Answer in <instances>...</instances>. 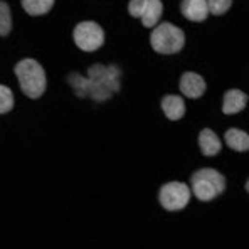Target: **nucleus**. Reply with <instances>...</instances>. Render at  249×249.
Returning a JSON list of instances; mask_svg holds the SVG:
<instances>
[{
  "mask_svg": "<svg viewBox=\"0 0 249 249\" xmlns=\"http://www.w3.org/2000/svg\"><path fill=\"white\" fill-rule=\"evenodd\" d=\"M68 81L78 98H91L96 103H103L122 88V69L118 66L93 64L86 76L71 72Z\"/></svg>",
  "mask_w": 249,
  "mask_h": 249,
  "instance_id": "f257e3e1",
  "label": "nucleus"
},
{
  "mask_svg": "<svg viewBox=\"0 0 249 249\" xmlns=\"http://www.w3.org/2000/svg\"><path fill=\"white\" fill-rule=\"evenodd\" d=\"M16 76L19 79L20 89L24 91L25 96L36 100V98H41L42 93L46 91V72L36 59L27 57V59L17 62Z\"/></svg>",
  "mask_w": 249,
  "mask_h": 249,
  "instance_id": "f03ea898",
  "label": "nucleus"
},
{
  "mask_svg": "<svg viewBox=\"0 0 249 249\" xmlns=\"http://www.w3.org/2000/svg\"><path fill=\"white\" fill-rule=\"evenodd\" d=\"M190 184H192V190L190 192L196 194V197L199 200L207 202V200H212L219 194L224 192L226 178L215 168H200V170H197L192 175Z\"/></svg>",
  "mask_w": 249,
  "mask_h": 249,
  "instance_id": "7ed1b4c3",
  "label": "nucleus"
},
{
  "mask_svg": "<svg viewBox=\"0 0 249 249\" xmlns=\"http://www.w3.org/2000/svg\"><path fill=\"white\" fill-rule=\"evenodd\" d=\"M150 44H152V49L160 54H175L182 51L185 44L184 31L177 25L163 22L159 27H155V31H152Z\"/></svg>",
  "mask_w": 249,
  "mask_h": 249,
  "instance_id": "20e7f679",
  "label": "nucleus"
},
{
  "mask_svg": "<svg viewBox=\"0 0 249 249\" xmlns=\"http://www.w3.org/2000/svg\"><path fill=\"white\" fill-rule=\"evenodd\" d=\"M72 39L74 44L83 51H96L103 46L105 42V31L101 29L100 24L93 20H86V22H79L74 27L72 32Z\"/></svg>",
  "mask_w": 249,
  "mask_h": 249,
  "instance_id": "39448f33",
  "label": "nucleus"
},
{
  "mask_svg": "<svg viewBox=\"0 0 249 249\" xmlns=\"http://www.w3.org/2000/svg\"><path fill=\"white\" fill-rule=\"evenodd\" d=\"M190 189L184 182H168L160 189V204L167 211H180L190 200Z\"/></svg>",
  "mask_w": 249,
  "mask_h": 249,
  "instance_id": "423d86ee",
  "label": "nucleus"
},
{
  "mask_svg": "<svg viewBox=\"0 0 249 249\" xmlns=\"http://www.w3.org/2000/svg\"><path fill=\"white\" fill-rule=\"evenodd\" d=\"M180 91L182 94L187 98H192V100H196V98H200L204 94V91H206V81H204V78L200 74H197V72H184L180 78Z\"/></svg>",
  "mask_w": 249,
  "mask_h": 249,
  "instance_id": "0eeeda50",
  "label": "nucleus"
},
{
  "mask_svg": "<svg viewBox=\"0 0 249 249\" xmlns=\"http://www.w3.org/2000/svg\"><path fill=\"white\" fill-rule=\"evenodd\" d=\"M180 10L182 16L192 22H202L209 16L206 0H182Z\"/></svg>",
  "mask_w": 249,
  "mask_h": 249,
  "instance_id": "6e6552de",
  "label": "nucleus"
},
{
  "mask_svg": "<svg viewBox=\"0 0 249 249\" xmlns=\"http://www.w3.org/2000/svg\"><path fill=\"white\" fill-rule=\"evenodd\" d=\"M248 96L246 93L239 89H229L224 94V103H222V113L224 115H236L246 108Z\"/></svg>",
  "mask_w": 249,
  "mask_h": 249,
  "instance_id": "1a4fd4ad",
  "label": "nucleus"
},
{
  "mask_svg": "<svg viewBox=\"0 0 249 249\" xmlns=\"http://www.w3.org/2000/svg\"><path fill=\"white\" fill-rule=\"evenodd\" d=\"M162 109L168 120H180L185 115V103L180 96L167 94L162 98Z\"/></svg>",
  "mask_w": 249,
  "mask_h": 249,
  "instance_id": "9d476101",
  "label": "nucleus"
},
{
  "mask_svg": "<svg viewBox=\"0 0 249 249\" xmlns=\"http://www.w3.org/2000/svg\"><path fill=\"white\" fill-rule=\"evenodd\" d=\"M199 146L206 157H214L221 152V140L212 130L204 128L199 133Z\"/></svg>",
  "mask_w": 249,
  "mask_h": 249,
  "instance_id": "9b49d317",
  "label": "nucleus"
},
{
  "mask_svg": "<svg viewBox=\"0 0 249 249\" xmlns=\"http://www.w3.org/2000/svg\"><path fill=\"white\" fill-rule=\"evenodd\" d=\"M226 143L229 148L236 150V152H246L249 148V135L243 130H237V128H231L226 131L224 135Z\"/></svg>",
  "mask_w": 249,
  "mask_h": 249,
  "instance_id": "f8f14e48",
  "label": "nucleus"
},
{
  "mask_svg": "<svg viewBox=\"0 0 249 249\" xmlns=\"http://www.w3.org/2000/svg\"><path fill=\"white\" fill-rule=\"evenodd\" d=\"M162 12H163V5L160 0H146V5L140 19L143 22L145 27H153L160 20Z\"/></svg>",
  "mask_w": 249,
  "mask_h": 249,
  "instance_id": "ddd939ff",
  "label": "nucleus"
},
{
  "mask_svg": "<svg viewBox=\"0 0 249 249\" xmlns=\"http://www.w3.org/2000/svg\"><path fill=\"white\" fill-rule=\"evenodd\" d=\"M54 5V0H22V7L29 16H44Z\"/></svg>",
  "mask_w": 249,
  "mask_h": 249,
  "instance_id": "4468645a",
  "label": "nucleus"
},
{
  "mask_svg": "<svg viewBox=\"0 0 249 249\" xmlns=\"http://www.w3.org/2000/svg\"><path fill=\"white\" fill-rule=\"evenodd\" d=\"M12 31V17H10V7L3 0H0V36H9Z\"/></svg>",
  "mask_w": 249,
  "mask_h": 249,
  "instance_id": "2eb2a0df",
  "label": "nucleus"
},
{
  "mask_svg": "<svg viewBox=\"0 0 249 249\" xmlns=\"http://www.w3.org/2000/svg\"><path fill=\"white\" fill-rule=\"evenodd\" d=\"M14 106V94H12V89L3 84H0V115L3 113L10 111Z\"/></svg>",
  "mask_w": 249,
  "mask_h": 249,
  "instance_id": "dca6fc26",
  "label": "nucleus"
},
{
  "mask_svg": "<svg viewBox=\"0 0 249 249\" xmlns=\"http://www.w3.org/2000/svg\"><path fill=\"white\" fill-rule=\"evenodd\" d=\"M207 2V10L214 16H222L229 10L232 0H206Z\"/></svg>",
  "mask_w": 249,
  "mask_h": 249,
  "instance_id": "f3484780",
  "label": "nucleus"
},
{
  "mask_svg": "<svg viewBox=\"0 0 249 249\" xmlns=\"http://www.w3.org/2000/svg\"><path fill=\"white\" fill-rule=\"evenodd\" d=\"M145 5H146V0H130V3H128V12L133 17L140 19L142 14H143Z\"/></svg>",
  "mask_w": 249,
  "mask_h": 249,
  "instance_id": "a211bd4d",
  "label": "nucleus"
}]
</instances>
